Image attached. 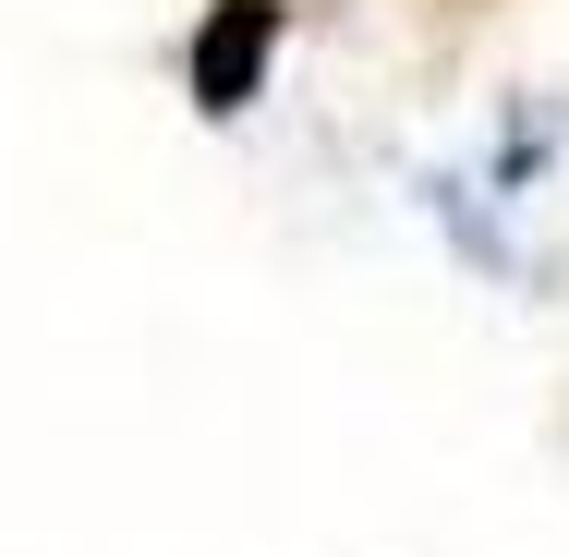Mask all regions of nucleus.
Masks as SVG:
<instances>
[{
	"label": "nucleus",
	"mask_w": 569,
	"mask_h": 557,
	"mask_svg": "<svg viewBox=\"0 0 569 557\" xmlns=\"http://www.w3.org/2000/svg\"><path fill=\"white\" fill-rule=\"evenodd\" d=\"M267 61H279V0H207V24H194V110L242 121L267 98Z\"/></svg>",
	"instance_id": "f257e3e1"
},
{
	"label": "nucleus",
	"mask_w": 569,
	"mask_h": 557,
	"mask_svg": "<svg viewBox=\"0 0 569 557\" xmlns=\"http://www.w3.org/2000/svg\"><path fill=\"white\" fill-rule=\"evenodd\" d=\"M437 12H497V0H437Z\"/></svg>",
	"instance_id": "f03ea898"
}]
</instances>
